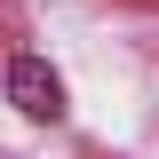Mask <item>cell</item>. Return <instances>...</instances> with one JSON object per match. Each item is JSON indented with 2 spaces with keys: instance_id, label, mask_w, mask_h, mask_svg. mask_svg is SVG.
<instances>
[{
  "instance_id": "1",
  "label": "cell",
  "mask_w": 159,
  "mask_h": 159,
  "mask_svg": "<svg viewBox=\"0 0 159 159\" xmlns=\"http://www.w3.org/2000/svg\"><path fill=\"white\" fill-rule=\"evenodd\" d=\"M8 96L24 119H64V80L48 72V56H16L8 64Z\"/></svg>"
}]
</instances>
